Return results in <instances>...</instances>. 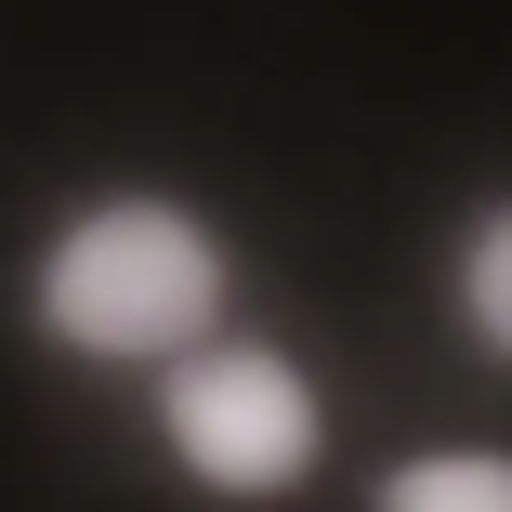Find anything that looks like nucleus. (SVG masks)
<instances>
[{"label": "nucleus", "mask_w": 512, "mask_h": 512, "mask_svg": "<svg viewBox=\"0 0 512 512\" xmlns=\"http://www.w3.org/2000/svg\"><path fill=\"white\" fill-rule=\"evenodd\" d=\"M211 302H224V263L211 237H197L184 211H158V197H119V211H92L53 276H40V316L79 342V355H171L211 329Z\"/></svg>", "instance_id": "nucleus-1"}, {"label": "nucleus", "mask_w": 512, "mask_h": 512, "mask_svg": "<svg viewBox=\"0 0 512 512\" xmlns=\"http://www.w3.org/2000/svg\"><path fill=\"white\" fill-rule=\"evenodd\" d=\"M381 512H512V460H486V447L407 460V473L381 486Z\"/></svg>", "instance_id": "nucleus-3"}, {"label": "nucleus", "mask_w": 512, "mask_h": 512, "mask_svg": "<svg viewBox=\"0 0 512 512\" xmlns=\"http://www.w3.org/2000/svg\"><path fill=\"white\" fill-rule=\"evenodd\" d=\"M460 302H473V329H486V342L512 355V211H499V224L473 237V263H460Z\"/></svg>", "instance_id": "nucleus-4"}, {"label": "nucleus", "mask_w": 512, "mask_h": 512, "mask_svg": "<svg viewBox=\"0 0 512 512\" xmlns=\"http://www.w3.org/2000/svg\"><path fill=\"white\" fill-rule=\"evenodd\" d=\"M158 421L184 447V473H211V486H289L302 460H316V394H302L289 355H184L171 394H158Z\"/></svg>", "instance_id": "nucleus-2"}]
</instances>
